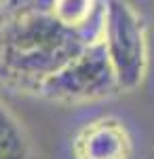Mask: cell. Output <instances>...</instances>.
Masks as SVG:
<instances>
[{"mask_svg": "<svg viewBox=\"0 0 154 159\" xmlns=\"http://www.w3.org/2000/svg\"><path fill=\"white\" fill-rule=\"evenodd\" d=\"M120 93L101 38L84 47L38 87L34 96L55 104H87Z\"/></svg>", "mask_w": 154, "mask_h": 159, "instance_id": "7a4b0ae2", "label": "cell"}, {"mask_svg": "<svg viewBox=\"0 0 154 159\" xmlns=\"http://www.w3.org/2000/svg\"><path fill=\"white\" fill-rule=\"evenodd\" d=\"M99 38L68 28L51 0H0V87L34 96L55 70Z\"/></svg>", "mask_w": 154, "mask_h": 159, "instance_id": "6da1fadb", "label": "cell"}, {"mask_svg": "<svg viewBox=\"0 0 154 159\" xmlns=\"http://www.w3.org/2000/svg\"><path fill=\"white\" fill-rule=\"evenodd\" d=\"M72 155L74 159H131L133 140L122 121L101 117L74 136Z\"/></svg>", "mask_w": 154, "mask_h": 159, "instance_id": "277c9868", "label": "cell"}, {"mask_svg": "<svg viewBox=\"0 0 154 159\" xmlns=\"http://www.w3.org/2000/svg\"><path fill=\"white\" fill-rule=\"evenodd\" d=\"M0 159H30V142L24 127L0 100Z\"/></svg>", "mask_w": 154, "mask_h": 159, "instance_id": "5b68a950", "label": "cell"}, {"mask_svg": "<svg viewBox=\"0 0 154 159\" xmlns=\"http://www.w3.org/2000/svg\"><path fill=\"white\" fill-rule=\"evenodd\" d=\"M101 43L114 70L118 89H137L148 68V38L142 17L129 2L106 0Z\"/></svg>", "mask_w": 154, "mask_h": 159, "instance_id": "3957f363", "label": "cell"}]
</instances>
